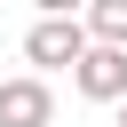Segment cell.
Wrapping results in <instances>:
<instances>
[{
  "label": "cell",
  "instance_id": "5",
  "mask_svg": "<svg viewBox=\"0 0 127 127\" xmlns=\"http://www.w3.org/2000/svg\"><path fill=\"white\" fill-rule=\"evenodd\" d=\"M119 127H127V103H119Z\"/></svg>",
  "mask_w": 127,
  "mask_h": 127
},
{
  "label": "cell",
  "instance_id": "1",
  "mask_svg": "<svg viewBox=\"0 0 127 127\" xmlns=\"http://www.w3.org/2000/svg\"><path fill=\"white\" fill-rule=\"evenodd\" d=\"M87 56V32H79V16H64V8H48L32 32H24V64H40V71H56V64H79ZM32 71V79H40Z\"/></svg>",
  "mask_w": 127,
  "mask_h": 127
},
{
  "label": "cell",
  "instance_id": "2",
  "mask_svg": "<svg viewBox=\"0 0 127 127\" xmlns=\"http://www.w3.org/2000/svg\"><path fill=\"white\" fill-rule=\"evenodd\" d=\"M71 79H79L87 103H127V56H119V48H87V56L71 64Z\"/></svg>",
  "mask_w": 127,
  "mask_h": 127
},
{
  "label": "cell",
  "instance_id": "4",
  "mask_svg": "<svg viewBox=\"0 0 127 127\" xmlns=\"http://www.w3.org/2000/svg\"><path fill=\"white\" fill-rule=\"evenodd\" d=\"M79 32H87V48H119L127 56V0H95L79 16Z\"/></svg>",
  "mask_w": 127,
  "mask_h": 127
},
{
  "label": "cell",
  "instance_id": "3",
  "mask_svg": "<svg viewBox=\"0 0 127 127\" xmlns=\"http://www.w3.org/2000/svg\"><path fill=\"white\" fill-rule=\"evenodd\" d=\"M0 127H56V95L48 79H0Z\"/></svg>",
  "mask_w": 127,
  "mask_h": 127
}]
</instances>
